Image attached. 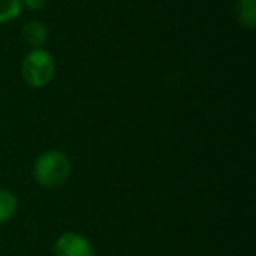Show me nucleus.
I'll return each mask as SVG.
<instances>
[{"label": "nucleus", "instance_id": "obj_1", "mask_svg": "<svg viewBox=\"0 0 256 256\" xmlns=\"http://www.w3.org/2000/svg\"><path fill=\"white\" fill-rule=\"evenodd\" d=\"M36 182L44 190L64 186L72 174L70 158L60 150H48L36 158L32 167Z\"/></svg>", "mask_w": 256, "mask_h": 256}, {"label": "nucleus", "instance_id": "obj_2", "mask_svg": "<svg viewBox=\"0 0 256 256\" xmlns=\"http://www.w3.org/2000/svg\"><path fill=\"white\" fill-rule=\"evenodd\" d=\"M56 74V62L46 50H30L22 62V78L30 88H44Z\"/></svg>", "mask_w": 256, "mask_h": 256}, {"label": "nucleus", "instance_id": "obj_3", "mask_svg": "<svg viewBox=\"0 0 256 256\" xmlns=\"http://www.w3.org/2000/svg\"><path fill=\"white\" fill-rule=\"evenodd\" d=\"M54 256H95L93 244L78 232H65L54 240Z\"/></svg>", "mask_w": 256, "mask_h": 256}, {"label": "nucleus", "instance_id": "obj_4", "mask_svg": "<svg viewBox=\"0 0 256 256\" xmlns=\"http://www.w3.org/2000/svg\"><path fill=\"white\" fill-rule=\"evenodd\" d=\"M22 36L32 50H40V48L46 46L48 37H50V30H48L46 23L39 22V20H30V22H26L23 25Z\"/></svg>", "mask_w": 256, "mask_h": 256}, {"label": "nucleus", "instance_id": "obj_5", "mask_svg": "<svg viewBox=\"0 0 256 256\" xmlns=\"http://www.w3.org/2000/svg\"><path fill=\"white\" fill-rule=\"evenodd\" d=\"M235 16L240 26L248 30H254L256 26V0H237Z\"/></svg>", "mask_w": 256, "mask_h": 256}, {"label": "nucleus", "instance_id": "obj_6", "mask_svg": "<svg viewBox=\"0 0 256 256\" xmlns=\"http://www.w3.org/2000/svg\"><path fill=\"white\" fill-rule=\"evenodd\" d=\"M18 212V196L11 190L0 188V224H6Z\"/></svg>", "mask_w": 256, "mask_h": 256}, {"label": "nucleus", "instance_id": "obj_7", "mask_svg": "<svg viewBox=\"0 0 256 256\" xmlns=\"http://www.w3.org/2000/svg\"><path fill=\"white\" fill-rule=\"evenodd\" d=\"M22 11V0H0V25H8L18 20Z\"/></svg>", "mask_w": 256, "mask_h": 256}, {"label": "nucleus", "instance_id": "obj_8", "mask_svg": "<svg viewBox=\"0 0 256 256\" xmlns=\"http://www.w3.org/2000/svg\"><path fill=\"white\" fill-rule=\"evenodd\" d=\"M48 4V0H22V8L28 11H40Z\"/></svg>", "mask_w": 256, "mask_h": 256}]
</instances>
